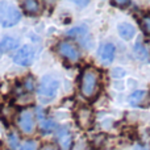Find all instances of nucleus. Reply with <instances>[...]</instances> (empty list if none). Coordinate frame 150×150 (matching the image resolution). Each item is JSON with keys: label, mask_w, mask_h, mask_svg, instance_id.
I'll return each mask as SVG.
<instances>
[{"label": "nucleus", "mask_w": 150, "mask_h": 150, "mask_svg": "<svg viewBox=\"0 0 150 150\" xmlns=\"http://www.w3.org/2000/svg\"><path fill=\"white\" fill-rule=\"evenodd\" d=\"M75 119L76 122L82 129H90L93 125V112L88 107H79L75 112Z\"/></svg>", "instance_id": "7"}, {"label": "nucleus", "mask_w": 150, "mask_h": 150, "mask_svg": "<svg viewBox=\"0 0 150 150\" xmlns=\"http://www.w3.org/2000/svg\"><path fill=\"white\" fill-rule=\"evenodd\" d=\"M57 52L61 57H63L70 62H76L80 58L79 47L73 41H67V40H63L57 45Z\"/></svg>", "instance_id": "5"}, {"label": "nucleus", "mask_w": 150, "mask_h": 150, "mask_svg": "<svg viewBox=\"0 0 150 150\" xmlns=\"http://www.w3.org/2000/svg\"><path fill=\"white\" fill-rule=\"evenodd\" d=\"M40 150H55V148H54L53 145H49V144H47V145H44V146H42V148L40 149Z\"/></svg>", "instance_id": "20"}, {"label": "nucleus", "mask_w": 150, "mask_h": 150, "mask_svg": "<svg viewBox=\"0 0 150 150\" xmlns=\"http://www.w3.org/2000/svg\"><path fill=\"white\" fill-rule=\"evenodd\" d=\"M136 150H148V149L142 148V146H137V148H136Z\"/></svg>", "instance_id": "22"}, {"label": "nucleus", "mask_w": 150, "mask_h": 150, "mask_svg": "<svg viewBox=\"0 0 150 150\" xmlns=\"http://www.w3.org/2000/svg\"><path fill=\"white\" fill-rule=\"evenodd\" d=\"M18 150H38V142L34 141V140L25 141V142L20 146V149Z\"/></svg>", "instance_id": "17"}, {"label": "nucleus", "mask_w": 150, "mask_h": 150, "mask_svg": "<svg viewBox=\"0 0 150 150\" xmlns=\"http://www.w3.org/2000/svg\"><path fill=\"white\" fill-rule=\"evenodd\" d=\"M23 88L26 91V92H32L36 88V82H34L33 76H26L25 79L23 80Z\"/></svg>", "instance_id": "15"}, {"label": "nucleus", "mask_w": 150, "mask_h": 150, "mask_svg": "<svg viewBox=\"0 0 150 150\" xmlns=\"http://www.w3.org/2000/svg\"><path fill=\"white\" fill-rule=\"evenodd\" d=\"M141 28L146 34H150V15H145L140 21Z\"/></svg>", "instance_id": "18"}, {"label": "nucleus", "mask_w": 150, "mask_h": 150, "mask_svg": "<svg viewBox=\"0 0 150 150\" xmlns=\"http://www.w3.org/2000/svg\"><path fill=\"white\" fill-rule=\"evenodd\" d=\"M115 53H116V49H115L113 44H103L99 49V58H100V62L103 65H111L112 61L115 58Z\"/></svg>", "instance_id": "9"}, {"label": "nucleus", "mask_w": 150, "mask_h": 150, "mask_svg": "<svg viewBox=\"0 0 150 150\" xmlns=\"http://www.w3.org/2000/svg\"><path fill=\"white\" fill-rule=\"evenodd\" d=\"M149 99V92L145 90H138V91H134L132 95L129 96V101L132 105L134 107H141V105H146L145 101H148Z\"/></svg>", "instance_id": "11"}, {"label": "nucleus", "mask_w": 150, "mask_h": 150, "mask_svg": "<svg viewBox=\"0 0 150 150\" xmlns=\"http://www.w3.org/2000/svg\"><path fill=\"white\" fill-rule=\"evenodd\" d=\"M101 75L95 67H86L79 78V91L84 99H93L100 90Z\"/></svg>", "instance_id": "1"}, {"label": "nucleus", "mask_w": 150, "mask_h": 150, "mask_svg": "<svg viewBox=\"0 0 150 150\" xmlns=\"http://www.w3.org/2000/svg\"><path fill=\"white\" fill-rule=\"evenodd\" d=\"M20 5L24 12L29 16H37V15H40L42 11L41 3L36 1V0H24V1H21Z\"/></svg>", "instance_id": "10"}, {"label": "nucleus", "mask_w": 150, "mask_h": 150, "mask_svg": "<svg viewBox=\"0 0 150 150\" xmlns=\"http://www.w3.org/2000/svg\"><path fill=\"white\" fill-rule=\"evenodd\" d=\"M112 5L117 8H125L128 5H130V1L129 0H112Z\"/></svg>", "instance_id": "19"}, {"label": "nucleus", "mask_w": 150, "mask_h": 150, "mask_svg": "<svg viewBox=\"0 0 150 150\" xmlns=\"http://www.w3.org/2000/svg\"><path fill=\"white\" fill-rule=\"evenodd\" d=\"M55 141L61 150H71L73 148V134L67 127H61L55 133Z\"/></svg>", "instance_id": "8"}, {"label": "nucleus", "mask_w": 150, "mask_h": 150, "mask_svg": "<svg viewBox=\"0 0 150 150\" xmlns=\"http://www.w3.org/2000/svg\"><path fill=\"white\" fill-rule=\"evenodd\" d=\"M76 4H80V5H86V4H88V1H75Z\"/></svg>", "instance_id": "21"}, {"label": "nucleus", "mask_w": 150, "mask_h": 150, "mask_svg": "<svg viewBox=\"0 0 150 150\" xmlns=\"http://www.w3.org/2000/svg\"><path fill=\"white\" fill-rule=\"evenodd\" d=\"M34 49L30 45H24L23 47L17 50V53L13 57V62L18 66H30L34 59Z\"/></svg>", "instance_id": "6"}, {"label": "nucleus", "mask_w": 150, "mask_h": 150, "mask_svg": "<svg viewBox=\"0 0 150 150\" xmlns=\"http://www.w3.org/2000/svg\"><path fill=\"white\" fill-rule=\"evenodd\" d=\"M40 129L45 133H49L55 129V122L53 121L52 119H44L40 122Z\"/></svg>", "instance_id": "14"}, {"label": "nucleus", "mask_w": 150, "mask_h": 150, "mask_svg": "<svg viewBox=\"0 0 150 150\" xmlns=\"http://www.w3.org/2000/svg\"><path fill=\"white\" fill-rule=\"evenodd\" d=\"M17 128L24 134H32L36 129V116L32 109H24L17 116Z\"/></svg>", "instance_id": "4"}, {"label": "nucleus", "mask_w": 150, "mask_h": 150, "mask_svg": "<svg viewBox=\"0 0 150 150\" xmlns=\"http://www.w3.org/2000/svg\"><path fill=\"white\" fill-rule=\"evenodd\" d=\"M20 42L13 37H4L0 41V53H8L13 49H17Z\"/></svg>", "instance_id": "12"}, {"label": "nucleus", "mask_w": 150, "mask_h": 150, "mask_svg": "<svg viewBox=\"0 0 150 150\" xmlns=\"http://www.w3.org/2000/svg\"><path fill=\"white\" fill-rule=\"evenodd\" d=\"M58 88H59V82H58L57 78L52 76V75H45L40 82L37 91H38L40 98L49 100V99H53L57 95Z\"/></svg>", "instance_id": "3"}, {"label": "nucleus", "mask_w": 150, "mask_h": 150, "mask_svg": "<svg viewBox=\"0 0 150 150\" xmlns=\"http://www.w3.org/2000/svg\"><path fill=\"white\" fill-rule=\"evenodd\" d=\"M21 20V13L16 7L0 1V24L4 28L13 26Z\"/></svg>", "instance_id": "2"}, {"label": "nucleus", "mask_w": 150, "mask_h": 150, "mask_svg": "<svg viewBox=\"0 0 150 150\" xmlns=\"http://www.w3.org/2000/svg\"><path fill=\"white\" fill-rule=\"evenodd\" d=\"M18 137H17V134L16 133H13V132H11L9 134H8V146H9L12 150H16L18 148Z\"/></svg>", "instance_id": "16"}, {"label": "nucleus", "mask_w": 150, "mask_h": 150, "mask_svg": "<svg viewBox=\"0 0 150 150\" xmlns=\"http://www.w3.org/2000/svg\"><path fill=\"white\" fill-rule=\"evenodd\" d=\"M119 34L121 36V38H124L125 41H128V40H130L136 34V29L132 24L121 23V24H119Z\"/></svg>", "instance_id": "13"}]
</instances>
